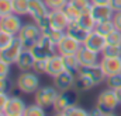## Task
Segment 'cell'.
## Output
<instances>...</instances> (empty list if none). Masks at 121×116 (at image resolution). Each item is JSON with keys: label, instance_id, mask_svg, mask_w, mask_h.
I'll return each instance as SVG.
<instances>
[{"label": "cell", "instance_id": "cell-1", "mask_svg": "<svg viewBox=\"0 0 121 116\" xmlns=\"http://www.w3.org/2000/svg\"><path fill=\"white\" fill-rule=\"evenodd\" d=\"M16 87L23 94H34L39 85V74H37L34 70L21 71L18 77L16 78Z\"/></svg>", "mask_w": 121, "mask_h": 116}, {"label": "cell", "instance_id": "cell-2", "mask_svg": "<svg viewBox=\"0 0 121 116\" xmlns=\"http://www.w3.org/2000/svg\"><path fill=\"white\" fill-rule=\"evenodd\" d=\"M118 105H120V101L117 98V94L114 89H110V88L103 89L96 98V108L100 109L103 113L114 112Z\"/></svg>", "mask_w": 121, "mask_h": 116}, {"label": "cell", "instance_id": "cell-3", "mask_svg": "<svg viewBox=\"0 0 121 116\" xmlns=\"http://www.w3.org/2000/svg\"><path fill=\"white\" fill-rule=\"evenodd\" d=\"M59 95V91L56 89L55 85H42L34 92V101L39 106L48 109L54 108V104Z\"/></svg>", "mask_w": 121, "mask_h": 116}, {"label": "cell", "instance_id": "cell-4", "mask_svg": "<svg viewBox=\"0 0 121 116\" xmlns=\"http://www.w3.org/2000/svg\"><path fill=\"white\" fill-rule=\"evenodd\" d=\"M20 41L23 42L26 49H30L31 46H34L42 36V31L39 29V27L35 23H27L23 25V28L20 29L18 35Z\"/></svg>", "mask_w": 121, "mask_h": 116}, {"label": "cell", "instance_id": "cell-5", "mask_svg": "<svg viewBox=\"0 0 121 116\" xmlns=\"http://www.w3.org/2000/svg\"><path fill=\"white\" fill-rule=\"evenodd\" d=\"M30 50L32 52V55L35 56L37 60H48L51 56H54L58 52L56 50V45L52 43L45 35H42L41 39L34 46H31Z\"/></svg>", "mask_w": 121, "mask_h": 116}, {"label": "cell", "instance_id": "cell-6", "mask_svg": "<svg viewBox=\"0 0 121 116\" xmlns=\"http://www.w3.org/2000/svg\"><path fill=\"white\" fill-rule=\"evenodd\" d=\"M76 105H78V91L70 88L68 91L59 92V95H58V98L54 104V111L66 113L70 108H73Z\"/></svg>", "mask_w": 121, "mask_h": 116}, {"label": "cell", "instance_id": "cell-7", "mask_svg": "<svg viewBox=\"0 0 121 116\" xmlns=\"http://www.w3.org/2000/svg\"><path fill=\"white\" fill-rule=\"evenodd\" d=\"M24 49L26 48H24L23 42L20 41V38L18 36H14L13 42L7 48H4L3 50H0V59L4 60V62H7L9 64H16L18 56L21 55V52Z\"/></svg>", "mask_w": 121, "mask_h": 116}, {"label": "cell", "instance_id": "cell-8", "mask_svg": "<svg viewBox=\"0 0 121 116\" xmlns=\"http://www.w3.org/2000/svg\"><path fill=\"white\" fill-rule=\"evenodd\" d=\"M23 25L24 24H23L20 15L16 14V13H10L7 15H1L0 17V29L14 35V36L18 35L20 29L23 28Z\"/></svg>", "mask_w": 121, "mask_h": 116}, {"label": "cell", "instance_id": "cell-9", "mask_svg": "<svg viewBox=\"0 0 121 116\" xmlns=\"http://www.w3.org/2000/svg\"><path fill=\"white\" fill-rule=\"evenodd\" d=\"M27 106L28 105L26 104V101L21 97L10 95L9 101H7V105H6V109H4V113L7 116H23Z\"/></svg>", "mask_w": 121, "mask_h": 116}, {"label": "cell", "instance_id": "cell-10", "mask_svg": "<svg viewBox=\"0 0 121 116\" xmlns=\"http://www.w3.org/2000/svg\"><path fill=\"white\" fill-rule=\"evenodd\" d=\"M76 56L79 59V63L82 67H89V66H94V64H99L100 60H101V56L100 53L97 52H93L89 48H86L85 45L80 46V49L78 50Z\"/></svg>", "mask_w": 121, "mask_h": 116}, {"label": "cell", "instance_id": "cell-11", "mask_svg": "<svg viewBox=\"0 0 121 116\" xmlns=\"http://www.w3.org/2000/svg\"><path fill=\"white\" fill-rule=\"evenodd\" d=\"M82 45H83L82 42L76 41L75 38H72V36H69L66 34L63 36V39L56 45V50L60 55H76Z\"/></svg>", "mask_w": 121, "mask_h": 116}, {"label": "cell", "instance_id": "cell-12", "mask_svg": "<svg viewBox=\"0 0 121 116\" xmlns=\"http://www.w3.org/2000/svg\"><path fill=\"white\" fill-rule=\"evenodd\" d=\"M75 78H76V74H75V73L68 71V70H63V71L59 73L56 77H54V85L56 87V89H58L59 92L68 91V89L73 88Z\"/></svg>", "mask_w": 121, "mask_h": 116}, {"label": "cell", "instance_id": "cell-13", "mask_svg": "<svg viewBox=\"0 0 121 116\" xmlns=\"http://www.w3.org/2000/svg\"><path fill=\"white\" fill-rule=\"evenodd\" d=\"M83 45H85L86 48H89L90 50H93V52L101 53V52H103V49L106 48L107 42H106V36L100 35V34H99V32H96V31H91L90 34L87 35L86 41L83 42Z\"/></svg>", "mask_w": 121, "mask_h": 116}, {"label": "cell", "instance_id": "cell-14", "mask_svg": "<svg viewBox=\"0 0 121 116\" xmlns=\"http://www.w3.org/2000/svg\"><path fill=\"white\" fill-rule=\"evenodd\" d=\"M79 71L83 73L85 76H87L91 81H93V84L96 87L100 85V84H103V83H106L107 76L104 74L103 69L100 67V63L99 64H94V66H89V67H82Z\"/></svg>", "mask_w": 121, "mask_h": 116}, {"label": "cell", "instance_id": "cell-15", "mask_svg": "<svg viewBox=\"0 0 121 116\" xmlns=\"http://www.w3.org/2000/svg\"><path fill=\"white\" fill-rule=\"evenodd\" d=\"M49 18H51V27L55 29H60V31H66L68 25L70 24L69 17L66 15V13L62 10H52L49 11Z\"/></svg>", "mask_w": 121, "mask_h": 116}, {"label": "cell", "instance_id": "cell-16", "mask_svg": "<svg viewBox=\"0 0 121 116\" xmlns=\"http://www.w3.org/2000/svg\"><path fill=\"white\" fill-rule=\"evenodd\" d=\"M114 13H116V11L111 8L110 4H93V7H91V14H93V17H94L96 23L113 20Z\"/></svg>", "mask_w": 121, "mask_h": 116}, {"label": "cell", "instance_id": "cell-17", "mask_svg": "<svg viewBox=\"0 0 121 116\" xmlns=\"http://www.w3.org/2000/svg\"><path fill=\"white\" fill-rule=\"evenodd\" d=\"M63 70H65V66H63V60H62L60 53H55L54 56H51L47 60V73H45L47 76L54 78Z\"/></svg>", "mask_w": 121, "mask_h": 116}, {"label": "cell", "instance_id": "cell-18", "mask_svg": "<svg viewBox=\"0 0 121 116\" xmlns=\"http://www.w3.org/2000/svg\"><path fill=\"white\" fill-rule=\"evenodd\" d=\"M100 67L103 69L107 77L113 74H118L121 73V58H101Z\"/></svg>", "mask_w": 121, "mask_h": 116}, {"label": "cell", "instance_id": "cell-19", "mask_svg": "<svg viewBox=\"0 0 121 116\" xmlns=\"http://www.w3.org/2000/svg\"><path fill=\"white\" fill-rule=\"evenodd\" d=\"M35 56L32 55L30 49H24L21 52V55L18 56L17 62H16V66L20 71H28V70H32L34 67V63H35Z\"/></svg>", "mask_w": 121, "mask_h": 116}, {"label": "cell", "instance_id": "cell-20", "mask_svg": "<svg viewBox=\"0 0 121 116\" xmlns=\"http://www.w3.org/2000/svg\"><path fill=\"white\" fill-rule=\"evenodd\" d=\"M49 13V8L45 3V0H30L28 3V15L32 17V20L42 17Z\"/></svg>", "mask_w": 121, "mask_h": 116}, {"label": "cell", "instance_id": "cell-21", "mask_svg": "<svg viewBox=\"0 0 121 116\" xmlns=\"http://www.w3.org/2000/svg\"><path fill=\"white\" fill-rule=\"evenodd\" d=\"M69 36H72V38H75L76 41H79V42H85L86 41V38H87V35L90 34V31H87V29H85L78 21H72L69 25H68V28L65 31Z\"/></svg>", "mask_w": 121, "mask_h": 116}, {"label": "cell", "instance_id": "cell-22", "mask_svg": "<svg viewBox=\"0 0 121 116\" xmlns=\"http://www.w3.org/2000/svg\"><path fill=\"white\" fill-rule=\"evenodd\" d=\"M94 87H96V85L93 84V81H91L87 76H85V74L80 73V71L76 73L73 89H76L78 92H86V91H90L91 88H94Z\"/></svg>", "mask_w": 121, "mask_h": 116}, {"label": "cell", "instance_id": "cell-23", "mask_svg": "<svg viewBox=\"0 0 121 116\" xmlns=\"http://www.w3.org/2000/svg\"><path fill=\"white\" fill-rule=\"evenodd\" d=\"M62 60H63V66H65V70L68 71H72V73H78L82 66L79 63V59L76 55H62Z\"/></svg>", "mask_w": 121, "mask_h": 116}, {"label": "cell", "instance_id": "cell-24", "mask_svg": "<svg viewBox=\"0 0 121 116\" xmlns=\"http://www.w3.org/2000/svg\"><path fill=\"white\" fill-rule=\"evenodd\" d=\"M78 23L83 27L85 29H87V31H94V27H96V20H94V17H93V14H91V10L89 11H85V13H82L80 14V17L78 18Z\"/></svg>", "mask_w": 121, "mask_h": 116}, {"label": "cell", "instance_id": "cell-25", "mask_svg": "<svg viewBox=\"0 0 121 116\" xmlns=\"http://www.w3.org/2000/svg\"><path fill=\"white\" fill-rule=\"evenodd\" d=\"M116 27H114V23L113 20H107V21H100V23H96V27H94V31L99 32L100 35L103 36H107L111 31H114Z\"/></svg>", "mask_w": 121, "mask_h": 116}, {"label": "cell", "instance_id": "cell-26", "mask_svg": "<svg viewBox=\"0 0 121 116\" xmlns=\"http://www.w3.org/2000/svg\"><path fill=\"white\" fill-rule=\"evenodd\" d=\"M42 35H45L52 43H55V45H58L60 41L63 39V36L66 35V32L65 31H60V29H55V28H49L47 29L45 32H42Z\"/></svg>", "mask_w": 121, "mask_h": 116}, {"label": "cell", "instance_id": "cell-27", "mask_svg": "<svg viewBox=\"0 0 121 116\" xmlns=\"http://www.w3.org/2000/svg\"><path fill=\"white\" fill-rule=\"evenodd\" d=\"M100 56L101 58H121V45H106Z\"/></svg>", "mask_w": 121, "mask_h": 116}, {"label": "cell", "instance_id": "cell-28", "mask_svg": "<svg viewBox=\"0 0 121 116\" xmlns=\"http://www.w3.org/2000/svg\"><path fill=\"white\" fill-rule=\"evenodd\" d=\"M13 1V13L18 15L28 14V3L30 0H11Z\"/></svg>", "mask_w": 121, "mask_h": 116}, {"label": "cell", "instance_id": "cell-29", "mask_svg": "<svg viewBox=\"0 0 121 116\" xmlns=\"http://www.w3.org/2000/svg\"><path fill=\"white\" fill-rule=\"evenodd\" d=\"M23 116H47V113H45V108L39 106L38 104H32L27 106Z\"/></svg>", "mask_w": 121, "mask_h": 116}, {"label": "cell", "instance_id": "cell-30", "mask_svg": "<svg viewBox=\"0 0 121 116\" xmlns=\"http://www.w3.org/2000/svg\"><path fill=\"white\" fill-rule=\"evenodd\" d=\"M106 88H110V89H114V91L121 88V73L108 76L106 78Z\"/></svg>", "mask_w": 121, "mask_h": 116}, {"label": "cell", "instance_id": "cell-31", "mask_svg": "<svg viewBox=\"0 0 121 116\" xmlns=\"http://www.w3.org/2000/svg\"><path fill=\"white\" fill-rule=\"evenodd\" d=\"M69 3H70L75 8H78L80 13L89 11V10H91V7H93V4H91L90 0H69Z\"/></svg>", "mask_w": 121, "mask_h": 116}, {"label": "cell", "instance_id": "cell-32", "mask_svg": "<svg viewBox=\"0 0 121 116\" xmlns=\"http://www.w3.org/2000/svg\"><path fill=\"white\" fill-rule=\"evenodd\" d=\"M34 23L39 27V29L42 31V32H45L47 29L52 28L51 27V18H49V13L48 14H45V15H42V17H38V18H35L34 20Z\"/></svg>", "mask_w": 121, "mask_h": 116}, {"label": "cell", "instance_id": "cell-33", "mask_svg": "<svg viewBox=\"0 0 121 116\" xmlns=\"http://www.w3.org/2000/svg\"><path fill=\"white\" fill-rule=\"evenodd\" d=\"M63 11H65V13H66V15L69 17L70 23H72V21H78V18H79V17H80V14H82V13H80L78 8H75L69 1H68V4L63 7Z\"/></svg>", "mask_w": 121, "mask_h": 116}, {"label": "cell", "instance_id": "cell-34", "mask_svg": "<svg viewBox=\"0 0 121 116\" xmlns=\"http://www.w3.org/2000/svg\"><path fill=\"white\" fill-rule=\"evenodd\" d=\"M106 42H107V45H121V31H118V29L111 31L106 36Z\"/></svg>", "mask_w": 121, "mask_h": 116}, {"label": "cell", "instance_id": "cell-35", "mask_svg": "<svg viewBox=\"0 0 121 116\" xmlns=\"http://www.w3.org/2000/svg\"><path fill=\"white\" fill-rule=\"evenodd\" d=\"M14 39V35L6 32V31H1L0 29V50H3L4 48H7Z\"/></svg>", "mask_w": 121, "mask_h": 116}, {"label": "cell", "instance_id": "cell-36", "mask_svg": "<svg viewBox=\"0 0 121 116\" xmlns=\"http://www.w3.org/2000/svg\"><path fill=\"white\" fill-rule=\"evenodd\" d=\"M68 1L69 0H45L49 11H52V10H62L68 4Z\"/></svg>", "mask_w": 121, "mask_h": 116}, {"label": "cell", "instance_id": "cell-37", "mask_svg": "<svg viewBox=\"0 0 121 116\" xmlns=\"http://www.w3.org/2000/svg\"><path fill=\"white\" fill-rule=\"evenodd\" d=\"M13 13V1L11 0H0V17Z\"/></svg>", "mask_w": 121, "mask_h": 116}, {"label": "cell", "instance_id": "cell-38", "mask_svg": "<svg viewBox=\"0 0 121 116\" xmlns=\"http://www.w3.org/2000/svg\"><path fill=\"white\" fill-rule=\"evenodd\" d=\"M66 116H89V112H87L85 108L76 105V106L70 108V109L66 112Z\"/></svg>", "mask_w": 121, "mask_h": 116}, {"label": "cell", "instance_id": "cell-39", "mask_svg": "<svg viewBox=\"0 0 121 116\" xmlns=\"http://www.w3.org/2000/svg\"><path fill=\"white\" fill-rule=\"evenodd\" d=\"M32 70L37 74H39V76L41 74H45L47 73V60H35Z\"/></svg>", "mask_w": 121, "mask_h": 116}, {"label": "cell", "instance_id": "cell-40", "mask_svg": "<svg viewBox=\"0 0 121 116\" xmlns=\"http://www.w3.org/2000/svg\"><path fill=\"white\" fill-rule=\"evenodd\" d=\"M10 66L11 64L0 59V78H7L10 76Z\"/></svg>", "mask_w": 121, "mask_h": 116}, {"label": "cell", "instance_id": "cell-41", "mask_svg": "<svg viewBox=\"0 0 121 116\" xmlns=\"http://www.w3.org/2000/svg\"><path fill=\"white\" fill-rule=\"evenodd\" d=\"M11 81L9 80V77L7 78H0V92H7L9 94V91L11 89Z\"/></svg>", "mask_w": 121, "mask_h": 116}, {"label": "cell", "instance_id": "cell-42", "mask_svg": "<svg viewBox=\"0 0 121 116\" xmlns=\"http://www.w3.org/2000/svg\"><path fill=\"white\" fill-rule=\"evenodd\" d=\"M9 98H10V95L7 92H0V112H4Z\"/></svg>", "mask_w": 121, "mask_h": 116}, {"label": "cell", "instance_id": "cell-43", "mask_svg": "<svg viewBox=\"0 0 121 116\" xmlns=\"http://www.w3.org/2000/svg\"><path fill=\"white\" fill-rule=\"evenodd\" d=\"M113 23H114V27L116 29L121 31V11L114 13V17H113Z\"/></svg>", "mask_w": 121, "mask_h": 116}, {"label": "cell", "instance_id": "cell-44", "mask_svg": "<svg viewBox=\"0 0 121 116\" xmlns=\"http://www.w3.org/2000/svg\"><path fill=\"white\" fill-rule=\"evenodd\" d=\"M111 6V8L117 13V11H121V0H110L108 3Z\"/></svg>", "mask_w": 121, "mask_h": 116}, {"label": "cell", "instance_id": "cell-45", "mask_svg": "<svg viewBox=\"0 0 121 116\" xmlns=\"http://www.w3.org/2000/svg\"><path fill=\"white\" fill-rule=\"evenodd\" d=\"M103 115H104V113H103L100 109H97L96 106H94L90 112H89V116H103Z\"/></svg>", "mask_w": 121, "mask_h": 116}, {"label": "cell", "instance_id": "cell-46", "mask_svg": "<svg viewBox=\"0 0 121 116\" xmlns=\"http://www.w3.org/2000/svg\"><path fill=\"white\" fill-rule=\"evenodd\" d=\"M91 4H108L110 0H90Z\"/></svg>", "mask_w": 121, "mask_h": 116}, {"label": "cell", "instance_id": "cell-47", "mask_svg": "<svg viewBox=\"0 0 121 116\" xmlns=\"http://www.w3.org/2000/svg\"><path fill=\"white\" fill-rule=\"evenodd\" d=\"M116 94H117V98H118V101H120V104H121V88L116 89Z\"/></svg>", "mask_w": 121, "mask_h": 116}, {"label": "cell", "instance_id": "cell-48", "mask_svg": "<svg viewBox=\"0 0 121 116\" xmlns=\"http://www.w3.org/2000/svg\"><path fill=\"white\" fill-rule=\"evenodd\" d=\"M52 116H66V113H62V112H55Z\"/></svg>", "mask_w": 121, "mask_h": 116}, {"label": "cell", "instance_id": "cell-49", "mask_svg": "<svg viewBox=\"0 0 121 116\" xmlns=\"http://www.w3.org/2000/svg\"><path fill=\"white\" fill-rule=\"evenodd\" d=\"M103 116H117V115H116L114 112H108V113H104Z\"/></svg>", "mask_w": 121, "mask_h": 116}, {"label": "cell", "instance_id": "cell-50", "mask_svg": "<svg viewBox=\"0 0 121 116\" xmlns=\"http://www.w3.org/2000/svg\"><path fill=\"white\" fill-rule=\"evenodd\" d=\"M0 116H7V115H6L4 112H0Z\"/></svg>", "mask_w": 121, "mask_h": 116}]
</instances>
